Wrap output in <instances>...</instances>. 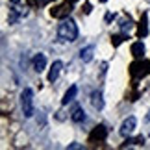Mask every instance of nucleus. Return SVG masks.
<instances>
[{
    "mask_svg": "<svg viewBox=\"0 0 150 150\" xmlns=\"http://www.w3.org/2000/svg\"><path fill=\"white\" fill-rule=\"evenodd\" d=\"M93 54H95V45H89V47L80 50V59H82L83 63H89L91 59H93Z\"/></svg>",
    "mask_w": 150,
    "mask_h": 150,
    "instance_id": "obj_8",
    "label": "nucleus"
},
{
    "mask_svg": "<svg viewBox=\"0 0 150 150\" xmlns=\"http://www.w3.org/2000/svg\"><path fill=\"white\" fill-rule=\"evenodd\" d=\"M61 69H63V63L59 59H56L54 63H52V67H50V71H48V82L54 83L57 78H59V72H61Z\"/></svg>",
    "mask_w": 150,
    "mask_h": 150,
    "instance_id": "obj_4",
    "label": "nucleus"
},
{
    "mask_svg": "<svg viewBox=\"0 0 150 150\" xmlns=\"http://www.w3.org/2000/svg\"><path fill=\"white\" fill-rule=\"evenodd\" d=\"M91 104H93V108L96 109V111L104 109V96H102V91H95V93L91 95Z\"/></svg>",
    "mask_w": 150,
    "mask_h": 150,
    "instance_id": "obj_6",
    "label": "nucleus"
},
{
    "mask_svg": "<svg viewBox=\"0 0 150 150\" xmlns=\"http://www.w3.org/2000/svg\"><path fill=\"white\" fill-rule=\"evenodd\" d=\"M76 95H78V85H71V87H69V91L65 93V96H63V100H61V106L71 104L74 98H76Z\"/></svg>",
    "mask_w": 150,
    "mask_h": 150,
    "instance_id": "obj_7",
    "label": "nucleus"
},
{
    "mask_svg": "<svg viewBox=\"0 0 150 150\" xmlns=\"http://www.w3.org/2000/svg\"><path fill=\"white\" fill-rule=\"evenodd\" d=\"M9 2H11V4H19L21 0H9Z\"/></svg>",
    "mask_w": 150,
    "mask_h": 150,
    "instance_id": "obj_13",
    "label": "nucleus"
},
{
    "mask_svg": "<svg viewBox=\"0 0 150 150\" xmlns=\"http://www.w3.org/2000/svg\"><path fill=\"white\" fill-rule=\"evenodd\" d=\"M32 65H33V71H37V72L45 71V67H47V56H45V54H37L32 59Z\"/></svg>",
    "mask_w": 150,
    "mask_h": 150,
    "instance_id": "obj_5",
    "label": "nucleus"
},
{
    "mask_svg": "<svg viewBox=\"0 0 150 150\" xmlns=\"http://www.w3.org/2000/svg\"><path fill=\"white\" fill-rule=\"evenodd\" d=\"M21 109L26 119H30L35 111V108H33V91L30 87H24L21 93Z\"/></svg>",
    "mask_w": 150,
    "mask_h": 150,
    "instance_id": "obj_2",
    "label": "nucleus"
},
{
    "mask_svg": "<svg viewBox=\"0 0 150 150\" xmlns=\"http://www.w3.org/2000/svg\"><path fill=\"white\" fill-rule=\"evenodd\" d=\"M26 15V11H17V9H11V13L8 17V21H9V24H15L17 21L21 19V17H24Z\"/></svg>",
    "mask_w": 150,
    "mask_h": 150,
    "instance_id": "obj_11",
    "label": "nucleus"
},
{
    "mask_svg": "<svg viewBox=\"0 0 150 150\" xmlns=\"http://www.w3.org/2000/svg\"><path fill=\"white\" fill-rule=\"evenodd\" d=\"M57 39L61 43H74L78 39V26L71 19H65L57 26Z\"/></svg>",
    "mask_w": 150,
    "mask_h": 150,
    "instance_id": "obj_1",
    "label": "nucleus"
},
{
    "mask_svg": "<svg viewBox=\"0 0 150 150\" xmlns=\"http://www.w3.org/2000/svg\"><path fill=\"white\" fill-rule=\"evenodd\" d=\"M69 148H82V145H78V143H72V145H69Z\"/></svg>",
    "mask_w": 150,
    "mask_h": 150,
    "instance_id": "obj_12",
    "label": "nucleus"
},
{
    "mask_svg": "<svg viewBox=\"0 0 150 150\" xmlns=\"http://www.w3.org/2000/svg\"><path fill=\"white\" fill-rule=\"evenodd\" d=\"M100 2H108V0H100Z\"/></svg>",
    "mask_w": 150,
    "mask_h": 150,
    "instance_id": "obj_15",
    "label": "nucleus"
},
{
    "mask_svg": "<svg viewBox=\"0 0 150 150\" xmlns=\"http://www.w3.org/2000/svg\"><path fill=\"white\" fill-rule=\"evenodd\" d=\"M132 54H134L135 57H143V54H145V45H143L141 41H137L132 45Z\"/></svg>",
    "mask_w": 150,
    "mask_h": 150,
    "instance_id": "obj_10",
    "label": "nucleus"
},
{
    "mask_svg": "<svg viewBox=\"0 0 150 150\" xmlns=\"http://www.w3.org/2000/svg\"><path fill=\"white\" fill-rule=\"evenodd\" d=\"M135 126H137V119L135 117H128V119H124V122L120 124V135L122 137H130L132 134H134V130H135Z\"/></svg>",
    "mask_w": 150,
    "mask_h": 150,
    "instance_id": "obj_3",
    "label": "nucleus"
},
{
    "mask_svg": "<svg viewBox=\"0 0 150 150\" xmlns=\"http://www.w3.org/2000/svg\"><path fill=\"white\" fill-rule=\"evenodd\" d=\"M145 120H148V122H150V111H148V115L145 117Z\"/></svg>",
    "mask_w": 150,
    "mask_h": 150,
    "instance_id": "obj_14",
    "label": "nucleus"
},
{
    "mask_svg": "<svg viewBox=\"0 0 150 150\" xmlns=\"http://www.w3.org/2000/svg\"><path fill=\"white\" fill-rule=\"evenodd\" d=\"M71 120H72V122H76V124L83 122V120H85V111H83L82 108H76L72 111V115H71Z\"/></svg>",
    "mask_w": 150,
    "mask_h": 150,
    "instance_id": "obj_9",
    "label": "nucleus"
}]
</instances>
